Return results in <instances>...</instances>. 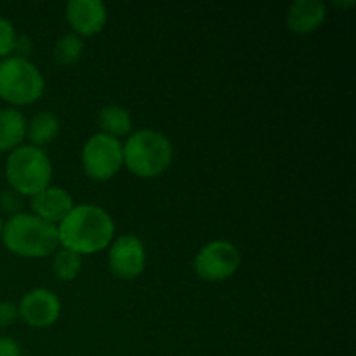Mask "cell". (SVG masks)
I'll list each match as a JSON object with an SVG mask.
<instances>
[{"instance_id": "6da1fadb", "label": "cell", "mask_w": 356, "mask_h": 356, "mask_svg": "<svg viewBox=\"0 0 356 356\" xmlns=\"http://www.w3.org/2000/svg\"><path fill=\"white\" fill-rule=\"evenodd\" d=\"M59 245L79 256L106 250L115 238V221L106 209L96 204H75L58 225Z\"/></svg>"}, {"instance_id": "7a4b0ae2", "label": "cell", "mask_w": 356, "mask_h": 356, "mask_svg": "<svg viewBox=\"0 0 356 356\" xmlns=\"http://www.w3.org/2000/svg\"><path fill=\"white\" fill-rule=\"evenodd\" d=\"M0 240L10 254L23 259L51 257L61 247L58 226L37 218L31 212H21L7 218V221H3Z\"/></svg>"}, {"instance_id": "3957f363", "label": "cell", "mask_w": 356, "mask_h": 356, "mask_svg": "<svg viewBox=\"0 0 356 356\" xmlns=\"http://www.w3.org/2000/svg\"><path fill=\"white\" fill-rule=\"evenodd\" d=\"M124 167L139 179H155L174 162V145L169 136L156 129L132 131L122 143Z\"/></svg>"}, {"instance_id": "277c9868", "label": "cell", "mask_w": 356, "mask_h": 356, "mask_svg": "<svg viewBox=\"0 0 356 356\" xmlns=\"http://www.w3.org/2000/svg\"><path fill=\"white\" fill-rule=\"evenodd\" d=\"M6 181L13 191L21 197H33L44 188L51 186L52 162L44 148L21 145L7 153L3 167Z\"/></svg>"}, {"instance_id": "5b68a950", "label": "cell", "mask_w": 356, "mask_h": 356, "mask_svg": "<svg viewBox=\"0 0 356 356\" xmlns=\"http://www.w3.org/2000/svg\"><path fill=\"white\" fill-rule=\"evenodd\" d=\"M45 92V79L31 59L9 56L0 59V99L10 108L30 106Z\"/></svg>"}, {"instance_id": "8992f818", "label": "cell", "mask_w": 356, "mask_h": 356, "mask_svg": "<svg viewBox=\"0 0 356 356\" xmlns=\"http://www.w3.org/2000/svg\"><path fill=\"white\" fill-rule=\"evenodd\" d=\"M80 162H82L83 174L89 179L96 183H106L113 179L124 167L122 141L103 132H96L83 143Z\"/></svg>"}, {"instance_id": "52a82bcc", "label": "cell", "mask_w": 356, "mask_h": 356, "mask_svg": "<svg viewBox=\"0 0 356 356\" xmlns=\"http://www.w3.org/2000/svg\"><path fill=\"white\" fill-rule=\"evenodd\" d=\"M242 264L240 249L229 240H212L205 243L193 259V271L204 282H225L238 271Z\"/></svg>"}, {"instance_id": "ba28073f", "label": "cell", "mask_w": 356, "mask_h": 356, "mask_svg": "<svg viewBox=\"0 0 356 356\" xmlns=\"http://www.w3.org/2000/svg\"><path fill=\"white\" fill-rule=\"evenodd\" d=\"M146 247L139 236L125 233L117 236L108 247V268L115 278L136 280L146 270Z\"/></svg>"}, {"instance_id": "9c48e42d", "label": "cell", "mask_w": 356, "mask_h": 356, "mask_svg": "<svg viewBox=\"0 0 356 356\" xmlns=\"http://www.w3.org/2000/svg\"><path fill=\"white\" fill-rule=\"evenodd\" d=\"M61 299L58 294L45 287L28 291L17 302L19 320L31 329H49L61 316Z\"/></svg>"}, {"instance_id": "30bf717a", "label": "cell", "mask_w": 356, "mask_h": 356, "mask_svg": "<svg viewBox=\"0 0 356 356\" xmlns=\"http://www.w3.org/2000/svg\"><path fill=\"white\" fill-rule=\"evenodd\" d=\"M72 33L76 37H96L108 23V10L101 0H70L65 9Z\"/></svg>"}, {"instance_id": "8fae6325", "label": "cell", "mask_w": 356, "mask_h": 356, "mask_svg": "<svg viewBox=\"0 0 356 356\" xmlns=\"http://www.w3.org/2000/svg\"><path fill=\"white\" fill-rule=\"evenodd\" d=\"M30 207L31 214L58 226L75 207V202L68 190L51 184L30 198Z\"/></svg>"}, {"instance_id": "7c38bea8", "label": "cell", "mask_w": 356, "mask_h": 356, "mask_svg": "<svg viewBox=\"0 0 356 356\" xmlns=\"http://www.w3.org/2000/svg\"><path fill=\"white\" fill-rule=\"evenodd\" d=\"M327 21V3L322 0H296L287 10L289 31L294 35H312Z\"/></svg>"}, {"instance_id": "4fadbf2b", "label": "cell", "mask_w": 356, "mask_h": 356, "mask_svg": "<svg viewBox=\"0 0 356 356\" xmlns=\"http://www.w3.org/2000/svg\"><path fill=\"white\" fill-rule=\"evenodd\" d=\"M28 120L17 108L0 110V153H10L17 146L24 145Z\"/></svg>"}, {"instance_id": "5bb4252c", "label": "cell", "mask_w": 356, "mask_h": 356, "mask_svg": "<svg viewBox=\"0 0 356 356\" xmlns=\"http://www.w3.org/2000/svg\"><path fill=\"white\" fill-rule=\"evenodd\" d=\"M97 125H99V132L120 141L122 138H127L132 132V115L127 108L120 104H106L99 110Z\"/></svg>"}, {"instance_id": "9a60e30c", "label": "cell", "mask_w": 356, "mask_h": 356, "mask_svg": "<svg viewBox=\"0 0 356 356\" xmlns=\"http://www.w3.org/2000/svg\"><path fill=\"white\" fill-rule=\"evenodd\" d=\"M61 122L52 111H38L30 118L26 125V138L31 146L44 148L58 138Z\"/></svg>"}, {"instance_id": "2e32d148", "label": "cell", "mask_w": 356, "mask_h": 356, "mask_svg": "<svg viewBox=\"0 0 356 356\" xmlns=\"http://www.w3.org/2000/svg\"><path fill=\"white\" fill-rule=\"evenodd\" d=\"M52 273L61 282H73L82 271V256L59 247L52 254Z\"/></svg>"}, {"instance_id": "e0dca14e", "label": "cell", "mask_w": 356, "mask_h": 356, "mask_svg": "<svg viewBox=\"0 0 356 356\" xmlns=\"http://www.w3.org/2000/svg\"><path fill=\"white\" fill-rule=\"evenodd\" d=\"M86 44L83 38L75 33H66L59 37L54 44V59L59 66H73L82 59Z\"/></svg>"}, {"instance_id": "ac0fdd59", "label": "cell", "mask_w": 356, "mask_h": 356, "mask_svg": "<svg viewBox=\"0 0 356 356\" xmlns=\"http://www.w3.org/2000/svg\"><path fill=\"white\" fill-rule=\"evenodd\" d=\"M16 38H17V33L13 21L0 16V59H6L14 54Z\"/></svg>"}, {"instance_id": "d6986e66", "label": "cell", "mask_w": 356, "mask_h": 356, "mask_svg": "<svg viewBox=\"0 0 356 356\" xmlns=\"http://www.w3.org/2000/svg\"><path fill=\"white\" fill-rule=\"evenodd\" d=\"M23 197L10 190V188H7V190L0 193V211L9 216V218L21 214L23 212Z\"/></svg>"}, {"instance_id": "ffe728a7", "label": "cell", "mask_w": 356, "mask_h": 356, "mask_svg": "<svg viewBox=\"0 0 356 356\" xmlns=\"http://www.w3.org/2000/svg\"><path fill=\"white\" fill-rule=\"evenodd\" d=\"M19 320L17 305L10 301H0V329L14 325Z\"/></svg>"}, {"instance_id": "44dd1931", "label": "cell", "mask_w": 356, "mask_h": 356, "mask_svg": "<svg viewBox=\"0 0 356 356\" xmlns=\"http://www.w3.org/2000/svg\"><path fill=\"white\" fill-rule=\"evenodd\" d=\"M31 51H33V42H31V38L28 37V35H17L13 56L30 59Z\"/></svg>"}, {"instance_id": "7402d4cb", "label": "cell", "mask_w": 356, "mask_h": 356, "mask_svg": "<svg viewBox=\"0 0 356 356\" xmlns=\"http://www.w3.org/2000/svg\"><path fill=\"white\" fill-rule=\"evenodd\" d=\"M0 356H21L19 344L13 337H0Z\"/></svg>"}, {"instance_id": "603a6c76", "label": "cell", "mask_w": 356, "mask_h": 356, "mask_svg": "<svg viewBox=\"0 0 356 356\" xmlns=\"http://www.w3.org/2000/svg\"><path fill=\"white\" fill-rule=\"evenodd\" d=\"M334 6H336V7H341V9H348V7H353V6H355V2H353V0H351V2H343V3L334 2Z\"/></svg>"}, {"instance_id": "cb8c5ba5", "label": "cell", "mask_w": 356, "mask_h": 356, "mask_svg": "<svg viewBox=\"0 0 356 356\" xmlns=\"http://www.w3.org/2000/svg\"><path fill=\"white\" fill-rule=\"evenodd\" d=\"M2 229H3V219H2V214H0V235H2Z\"/></svg>"}, {"instance_id": "d4e9b609", "label": "cell", "mask_w": 356, "mask_h": 356, "mask_svg": "<svg viewBox=\"0 0 356 356\" xmlns=\"http://www.w3.org/2000/svg\"><path fill=\"white\" fill-rule=\"evenodd\" d=\"M21 356H24V355H21Z\"/></svg>"}]
</instances>
